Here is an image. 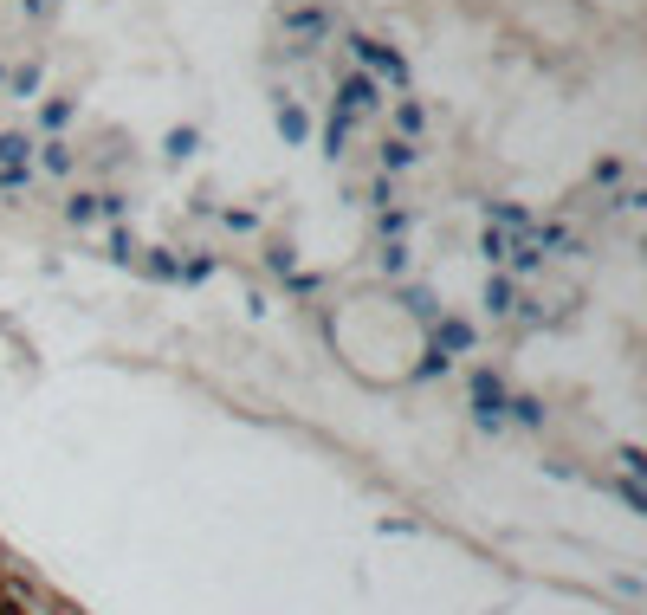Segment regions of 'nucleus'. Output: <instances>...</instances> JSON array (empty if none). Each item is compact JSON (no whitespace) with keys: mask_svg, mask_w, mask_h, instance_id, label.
Masks as SVG:
<instances>
[{"mask_svg":"<svg viewBox=\"0 0 647 615\" xmlns=\"http://www.w3.org/2000/svg\"><path fill=\"white\" fill-rule=\"evenodd\" d=\"M0 615H33V596H26V583L7 564H0Z\"/></svg>","mask_w":647,"mask_h":615,"instance_id":"nucleus-1","label":"nucleus"}]
</instances>
